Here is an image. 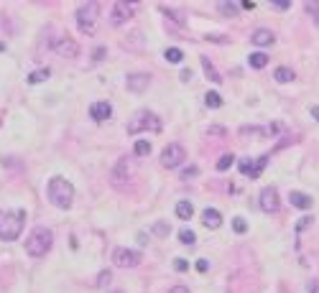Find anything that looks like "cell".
Segmentation results:
<instances>
[{"label":"cell","mask_w":319,"mask_h":293,"mask_svg":"<svg viewBox=\"0 0 319 293\" xmlns=\"http://www.w3.org/2000/svg\"><path fill=\"white\" fill-rule=\"evenodd\" d=\"M202 224H204V227H209V230H217L220 224H222V214L217 209H204L202 212Z\"/></svg>","instance_id":"5bb4252c"},{"label":"cell","mask_w":319,"mask_h":293,"mask_svg":"<svg viewBox=\"0 0 319 293\" xmlns=\"http://www.w3.org/2000/svg\"><path fill=\"white\" fill-rule=\"evenodd\" d=\"M97 15H100V3H79L77 5V28L84 36H92L97 31Z\"/></svg>","instance_id":"277c9868"},{"label":"cell","mask_w":319,"mask_h":293,"mask_svg":"<svg viewBox=\"0 0 319 293\" xmlns=\"http://www.w3.org/2000/svg\"><path fill=\"white\" fill-rule=\"evenodd\" d=\"M54 51L64 59H77L79 56V46H77V41L72 38H56L54 41Z\"/></svg>","instance_id":"30bf717a"},{"label":"cell","mask_w":319,"mask_h":293,"mask_svg":"<svg viewBox=\"0 0 319 293\" xmlns=\"http://www.w3.org/2000/svg\"><path fill=\"white\" fill-rule=\"evenodd\" d=\"M217 8H220V13H225V15H238V5H235V3H220Z\"/></svg>","instance_id":"f546056e"},{"label":"cell","mask_w":319,"mask_h":293,"mask_svg":"<svg viewBox=\"0 0 319 293\" xmlns=\"http://www.w3.org/2000/svg\"><path fill=\"white\" fill-rule=\"evenodd\" d=\"M248 64L253 66V69H263V66L268 64V56H266L263 51H255V54L248 56Z\"/></svg>","instance_id":"ac0fdd59"},{"label":"cell","mask_w":319,"mask_h":293,"mask_svg":"<svg viewBox=\"0 0 319 293\" xmlns=\"http://www.w3.org/2000/svg\"><path fill=\"white\" fill-rule=\"evenodd\" d=\"M49 74H51L49 69H36V72H31V74H28V79H26V82H28V84H38V82L49 79Z\"/></svg>","instance_id":"7402d4cb"},{"label":"cell","mask_w":319,"mask_h":293,"mask_svg":"<svg viewBox=\"0 0 319 293\" xmlns=\"http://www.w3.org/2000/svg\"><path fill=\"white\" fill-rule=\"evenodd\" d=\"M26 224V209H0V240L13 242L20 237Z\"/></svg>","instance_id":"6da1fadb"},{"label":"cell","mask_w":319,"mask_h":293,"mask_svg":"<svg viewBox=\"0 0 319 293\" xmlns=\"http://www.w3.org/2000/svg\"><path fill=\"white\" fill-rule=\"evenodd\" d=\"M304 8H307V10H309V13H312V15H317V18H314V20H317V23H319V3H307V5H304Z\"/></svg>","instance_id":"1f68e13d"},{"label":"cell","mask_w":319,"mask_h":293,"mask_svg":"<svg viewBox=\"0 0 319 293\" xmlns=\"http://www.w3.org/2000/svg\"><path fill=\"white\" fill-rule=\"evenodd\" d=\"M136 3H128V0H118V3L113 5V13H110V23L113 26H123L128 18H131L136 13Z\"/></svg>","instance_id":"52a82bcc"},{"label":"cell","mask_w":319,"mask_h":293,"mask_svg":"<svg viewBox=\"0 0 319 293\" xmlns=\"http://www.w3.org/2000/svg\"><path fill=\"white\" fill-rule=\"evenodd\" d=\"M202 69H204V74H207V79H209V82H215V84H220V82H222L220 72L215 69V64H212L207 56H202Z\"/></svg>","instance_id":"e0dca14e"},{"label":"cell","mask_w":319,"mask_h":293,"mask_svg":"<svg viewBox=\"0 0 319 293\" xmlns=\"http://www.w3.org/2000/svg\"><path fill=\"white\" fill-rule=\"evenodd\" d=\"M151 153V143L148 141H136V155H148Z\"/></svg>","instance_id":"f1b7e54d"},{"label":"cell","mask_w":319,"mask_h":293,"mask_svg":"<svg viewBox=\"0 0 319 293\" xmlns=\"http://www.w3.org/2000/svg\"><path fill=\"white\" fill-rule=\"evenodd\" d=\"M113 260H115V265H120V268H136V265L141 263V253H138V250H128V247H118L115 255H113Z\"/></svg>","instance_id":"9c48e42d"},{"label":"cell","mask_w":319,"mask_h":293,"mask_svg":"<svg viewBox=\"0 0 319 293\" xmlns=\"http://www.w3.org/2000/svg\"><path fill=\"white\" fill-rule=\"evenodd\" d=\"M204 105L212 107V110H217V107H222V97H220L217 92H207V95H204Z\"/></svg>","instance_id":"603a6c76"},{"label":"cell","mask_w":319,"mask_h":293,"mask_svg":"<svg viewBox=\"0 0 319 293\" xmlns=\"http://www.w3.org/2000/svg\"><path fill=\"white\" fill-rule=\"evenodd\" d=\"M232 230H235L238 235H245L248 232V222L243 217H235V219H232Z\"/></svg>","instance_id":"4316f807"},{"label":"cell","mask_w":319,"mask_h":293,"mask_svg":"<svg viewBox=\"0 0 319 293\" xmlns=\"http://www.w3.org/2000/svg\"><path fill=\"white\" fill-rule=\"evenodd\" d=\"M108 283H110V270H102L97 278V286H108Z\"/></svg>","instance_id":"d6a6232c"},{"label":"cell","mask_w":319,"mask_h":293,"mask_svg":"<svg viewBox=\"0 0 319 293\" xmlns=\"http://www.w3.org/2000/svg\"><path fill=\"white\" fill-rule=\"evenodd\" d=\"M197 173H199V168H197V166H191V168H186V171H184V178H189V176H197Z\"/></svg>","instance_id":"74e56055"},{"label":"cell","mask_w":319,"mask_h":293,"mask_svg":"<svg viewBox=\"0 0 319 293\" xmlns=\"http://www.w3.org/2000/svg\"><path fill=\"white\" fill-rule=\"evenodd\" d=\"M54 245V232L49 227H36L26 240V253L31 258H44Z\"/></svg>","instance_id":"3957f363"},{"label":"cell","mask_w":319,"mask_h":293,"mask_svg":"<svg viewBox=\"0 0 319 293\" xmlns=\"http://www.w3.org/2000/svg\"><path fill=\"white\" fill-rule=\"evenodd\" d=\"M0 51H5V43L3 41H0Z\"/></svg>","instance_id":"f6af8a7d"},{"label":"cell","mask_w":319,"mask_h":293,"mask_svg":"<svg viewBox=\"0 0 319 293\" xmlns=\"http://www.w3.org/2000/svg\"><path fill=\"white\" fill-rule=\"evenodd\" d=\"M317 288H319V286H317V283H312V288H309V293H317Z\"/></svg>","instance_id":"ee69618b"},{"label":"cell","mask_w":319,"mask_h":293,"mask_svg":"<svg viewBox=\"0 0 319 293\" xmlns=\"http://www.w3.org/2000/svg\"><path fill=\"white\" fill-rule=\"evenodd\" d=\"M102 56H105V49H97V51H95V59H92V61H102Z\"/></svg>","instance_id":"b9f144b4"},{"label":"cell","mask_w":319,"mask_h":293,"mask_svg":"<svg viewBox=\"0 0 319 293\" xmlns=\"http://www.w3.org/2000/svg\"><path fill=\"white\" fill-rule=\"evenodd\" d=\"M273 8H279V10H286V8H291V3H286V0H276V3H273Z\"/></svg>","instance_id":"d590c367"},{"label":"cell","mask_w":319,"mask_h":293,"mask_svg":"<svg viewBox=\"0 0 319 293\" xmlns=\"http://www.w3.org/2000/svg\"><path fill=\"white\" fill-rule=\"evenodd\" d=\"M186 161V150L179 146V143H168L161 153V166L163 168H176Z\"/></svg>","instance_id":"8992f818"},{"label":"cell","mask_w":319,"mask_h":293,"mask_svg":"<svg viewBox=\"0 0 319 293\" xmlns=\"http://www.w3.org/2000/svg\"><path fill=\"white\" fill-rule=\"evenodd\" d=\"M148 82H151V77H148V74H131V77H128V79H125V87H128V89H131V92H136V95H141V92H143V89L148 87Z\"/></svg>","instance_id":"7c38bea8"},{"label":"cell","mask_w":319,"mask_h":293,"mask_svg":"<svg viewBox=\"0 0 319 293\" xmlns=\"http://www.w3.org/2000/svg\"><path fill=\"white\" fill-rule=\"evenodd\" d=\"M197 270H199V273H207V270H209V260L199 258V260H197Z\"/></svg>","instance_id":"e575fe53"},{"label":"cell","mask_w":319,"mask_h":293,"mask_svg":"<svg viewBox=\"0 0 319 293\" xmlns=\"http://www.w3.org/2000/svg\"><path fill=\"white\" fill-rule=\"evenodd\" d=\"M131 173V166H128V158H120V163L115 166V171H113V184L115 186H120L123 181H125V176Z\"/></svg>","instance_id":"2e32d148"},{"label":"cell","mask_w":319,"mask_h":293,"mask_svg":"<svg viewBox=\"0 0 319 293\" xmlns=\"http://www.w3.org/2000/svg\"><path fill=\"white\" fill-rule=\"evenodd\" d=\"M273 79H276V82H281V84H286V82H291V79H294V72L289 69V66H279V69L273 72Z\"/></svg>","instance_id":"ffe728a7"},{"label":"cell","mask_w":319,"mask_h":293,"mask_svg":"<svg viewBox=\"0 0 319 293\" xmlns=\"http://www.w3.org/2000/svg\"><path fill=\"white\" fill-rule=\"evenodd\" d=\"M232 163H235V155H232V153H225V155H220V161H217V171H227Z\"/></svg>","instance_id":"d4e9b609"},{"label":"cell","mask_w":319,"mask_h":293,"mask_svg":"<svg viewBox=\"0 0 319 293\" xmlns=\"http://www.w3.org/2000/svg\"><path fill=\"white\" fill-rule=\"evenodd\" d=\"M181 79H184V82H189V79H191V72H189V69H184V72H181Z\"/></svg>","instance_id":"7bdbcfd3"},{"label":"cell","mask_w":319,"mask_h":293,"mask_svg":"<svg viewBox=\"0 0 319 293\" xmlns=\"http://www.w3.org/2000/svg\"><path fill=\"white\" fill-rule=\"evenodd\" d=\"M191 214H194L191 201H179V204H176V217L179 219H191Z\"/></svg>","instance_id":"d6986e66"},{"label":"cell","mask_w":319,"mask_h":293,"mask_svg":"<svg viewBox=\"0 0 319 293\" xmlns=\"http://www.w3.org/2000/svg\"><path fill=\"white\" fill-rule=\"evenodd\" d=\"M179 240H181V245H194L197 242V235L191 232V230H181L179 232Z\"/></svg>","instance_id":"83f0119b"},{"label":"cell","mask_w":319,"mask_h":293,"mask_svg":"<svg viewBox=\"0 0 319 293\" xmlns=\"http://www.w3.org/2000/svg\"><path fill=\"white\" fill-rule=\"evenodd\" d=\"M163 59L168 61V64H181V59H184V51L181 49H166V54H163Z\"/></svg>","instance_id":"44dd1931"},{"label":"cell","mask_w":319,"mask_h":293,"mask_svg":"<svg viewBox=\"0 0 319 293\" xmlns=\"http://www.w3.org/2000/svg\"><path fill=\"white\" fill-rule=\"evenodd\" d=\"M250 41L255 43V46H271V43H273V33L268 28H258V31H253Z\"/></svg>","instance_id":"9a60e30c"},{"label":"cell","mask_w":319,"mask_h":293,"mask_svg":"<svg viewBox=\"0 0 319 293\" xmlns=\"http://www.w3.org/2000/svg\"><path fill=\"white\" fill-rule=\"evenodd\" d=\"M151 232H154L156 237H168V232H171V227H168V222H156L154 227H151Z\"/></svg>","instance_id":"cb8c5ba5"},{"label":"cell","mask_w":319,"mask_h":293,"mask_svg":"<svg viewBox=\"0 0 319 293\" xmlns=\"http://www.w3.org/2000/svg\"><path fill=\"white\" fill-rule=\"evenodd\" d=\"M174 268L179 270V273H184V270H189V260H184V258H176V260H174Z\"/></svg>","instance_id":"4dcf8cb0"},{"label":"cell","mask_w":319,"mask_h":293,"mask_svg":"<svg viewBox=\"0 0 319 293\" xmlns=\"http://www.w3.org/2000/svg\"><path fill=\"white\" fill-rule=\"evenodd\" d=\"M312 222H314L312 217H302V219H299V224H296V230H299V232H302V230H307V227H309Z\"/></svg>","instance_id":"836d02e7"},{"label":"cell","mask_w":319,"mask_h":293,"mask_svg":"<svg viewBox=\"0 0 319 293\" xmlns=\"http://www.w3.org/2000/svg\"><path fill=\"white\" fill-rule=\"evenodd\" d=\"M148 128H151L154 133H159L161 130V120L154 115V112H138V115L131 120V123H128V133H131V135H138L141 130H148Z\"/></svg>","instance_id":"5b68a950"},{"label":"cell","mask_w":319,"mask_h":293,"mask_svg":"<svg viewBox=\"0 0 319 293\" xmlns=\"http://www.w3.org/2000/svg\"><path fill=\"white\" fill-rule=\"evenodd\" d=\"M209 133H212V135H225V128H220V125H212V128H209Z\"/></svg>","instance_id":"8d00e7d4"},{"label":"cell","mask_w":319,"mask_h":293,"mask_svg":"<svg viewBox=\"0 0 319 293\" xmlns=\"http://www.w3.org/2000/svg\"><path fill=\"white\" fill-rule=\"evenodd\" d=\"M168 293H189V288H186V286H174Z\"/></svg>","instance_id":"f35d334b"},{"label":"cell","mask_w":319,"mask_h":293,"mask_svg":"<svg viewBox=\"0 0 319 293\" xmlns=\"http://www.w3.org/2000/svg\"><path fill=\"white\" fill-rule=\"evenodd\" d=\"M46 194H49V201L59 209H69L72 201H74V186L64 176H54L51 178L49 186H46Z\"/></svg>","instance_id":"7a4b0ae2"},{"label":"cell","mask_w":319,"mask_h":293,"mask_svg":"<svg viewBox=\"0 0 319 293\" xmlns=\"http://www.w3.org/2000/svg\"><path fill=\"white\" fill-rule=\"evenodd\" d=\"M240 8H243V10H253V8H255V3H250V0H245V3H240Z\"/></svg>","instance_id":"60d3db41"},{"label":"cell","mask_w":319,"mask_h":293,"mask_svg":"<svg viewBox=\"0 0 319 293\" xmlns=\"http://www.w3.org/2000/svg\"><path fill=\"white\" fill-rule=\"evenodd\" d=\"M110 115H113V105H110V102H92L90 118H92L95 123H105Z\"/></svg>","instance_id":"8fae6325"},{"label":"cell","mask_w":319,"mask_h":293,"mask_svg":"<svg viewBox=\"0 0 319 293\" xmlns=\"http://www.w3.org/2000/svg\"><path fill=\"white\" fill-rule=\"evenodd\" d=\"M261 209L266 214H276L281 209V199H279V189L276 186H266L261 191Z\"/></svg>","instance_id":"ba28073f"},{"label":"cell","mask_w":319,"mask_h":293,"mask_svg":"<svg viewBox=\"0 0 319 293\" xmlns=\"http://www.w3.org/2000/svg\"><path fill=\"white\" fill-rule=\"evenodd\" d=\"M266 163H268V155H261V158H255V166H253L250 178H258V176H261V171L266 168Z\"/></svg>","instance_id":"484cf974"},{"label":"cell","mask_w":319,"mask_h":293,"mask_svg":"<svg viewBox=\"0 0 319 293\" xmlns=\"http://www.w3.org/2000/svg\"><path fill=\"white\" fill-rule=\"evenodd\" d=\"M289 201H291V207H296V209H312V204H314L312 196L304 194V191H291Z\"/></svg>","instance_id":"4fadbf2b"},{"label":"cell","mask_w":319,"mask_h":293,"mask_svg":"<svg viewBox=\"0 0 319 293\" xmlns=\"http://www.w3.org/2000/svg\"><path fill=\"white\" fill-rule=\"evenodd\" d=\"M309 112H312V118H317V120H319V105H312V107H309Z\"/></svg>","instance_id":"ab89813d"}]
</instances>
